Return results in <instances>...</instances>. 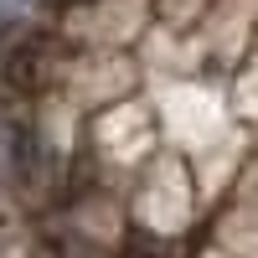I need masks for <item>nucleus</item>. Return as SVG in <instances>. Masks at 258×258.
I'll return each instance as SVG.
<instances>
[{
  "label": "nucleus",
  "instance_id": "obj_1",
  "mask_svg": "<svg viewBox=\"0 0 258 258\" xmlns=\"http://www.w3.org/2000/svg\"><path fill=\"white\" fill-rule=\"evenodd\" d=\"M52 62H57V47L41 31L21 36L16 47L6 52V83H11V93H41V83L52 78Z\"/></svg>",
  "mask_w": 258,
  "mask_h": 258
},
{
  "label": "nucleus",
  "instance_id": "obj_2",
  "mask_svg": "<svg viewBox=\"0 0 258 258\" xmlns=\"http://www.w3.org/2000/svg\"><path fill=\"white\" fill-rule=\"evenodd\" d=\"M119 258H160V253H155V248H150V243H129V248H124Z\"/></svg>",
  "mask_w": 258,
  "mask_h": 258
}]
</instances>
